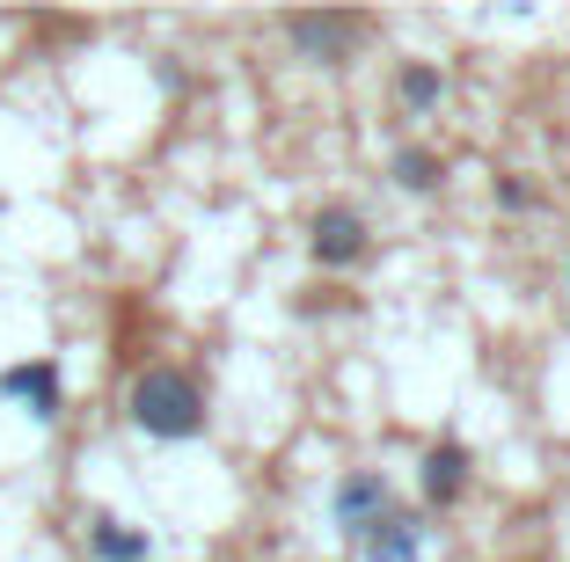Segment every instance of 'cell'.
<instances>
[{
  "mask_svg": "<svg viewBox=\"0 0 570 562\" xmlns=\"http://www.w3.org/2000/svg\"><path fill=\"white\" fill-rule=\"evenodd\" d=\"M125 416H132L147 438H161V446L198 438V431H205V387H198V373H184V365H147V373L132 381V395H125Z\"/></svg>",
  "mask_w": 570,
  "mask_h": 562,
  "instance_id": "cell-1",
  "label": "cell"
},
{
  "mask_svg": "<svg viewBox=\"0 0 570 562\" xmlns=\"http://www.w3.org/2000/svg\"><path fill=\"white\" fill-rule=\"evenodd\" d=\"M395 512V490H387V475L381 467H352V475L336 482L330 490V519H336V533H344V541H366L373 526H381V519Z\"/></svg>",
  "mask_w": 570,
  "mask_h": 562,
  "instance_id": "cell-2",
  "label": "cell"
},
{
  "mask_svg": "<svg viewBox=\"0 0 570 562\" xmlns=\"http://www.w3.org/2000/svg\"><path fill=\"white\" fill-rule=\"evenodd\" d=\"M366 248H373V227L358 205H322L315 219H307V256H315L322 270H352L366 264Z\"/></svg>",
  "mask_w": 570,
  "mask_h": 562,
  "instance_id": "cell-3",
  "label": "cell"
},
{
  "mask_svg": "<svg viewBox=\"0 0 570 562\" xmlns=\"http://www.w3.org/2000/svg\"><path fill=\"white\" fill-rule=\"evenodd\" d=\"M285 37H293V51L315 59V67H344V51L366 37V22H358V16H293Z\"/></svg>",
  "mask_w": 570,
  "mask_h": 562,
  "instance_id": "cell-4",
  "label": "cell"
},
{
  "mask_svg": "<svg viewBox=\"0 0 570 562\" xmlns=\"http://www.w3.org/2000/svg\"><path fill=\"white\" fill-rule=\"evenodd\" d=\"M0 395L16 402L30 424H59V365L51 358H22L0 373Z\"/></svg>",
  "mask_w": 570,
  "mask_h": 562,
  "instance_id": "cell-5",
  "label": "cell"
},
{
  "mask_svg": "<svg viewBox=\"0 0 570 562\" xmlns=\"http://www.w3.org/2000/svg\"><path fill=\"white\" fill-rule=\"evenodd\" d=\"M469 446L461 438H439V446H424V461H417V490H424V504H461V490H469Z\"/></svg>",
  "mask_w": 570,
  "mask_h": 562,
  "instance_id": "cell-6",
  "label": "cell"
},
{
  "mask_svg": "<svg viewBox=\"0 0 570 562\" xmlns=\"http://www.w3.org/2000/svg\"><path fill=\"white\" fill-rule=\"evenodd\" d=\"M358 562H424V519L395 504V512L358 541Z\"/></svg>",
  "mask_w": 570,
  "mask_h": 562,
  "instance_id": "cell-7",
  "label": "cell"
},
{
  "mask_svg": "<svg viewBox=\"0 0 570 562\" xmlns=\"http://www.w3.org/2000/svg\"><path fill=\"white\" fill-rule=\"evenodd\" d=\"M88 562H154V541L139 526H125L118 512L88 519Z\"/></svg>",
  "mask_w": 570,
  "mask_h": 562,
  "instance_id": "cell-8",
  "label": "cell"
},
{
  "mask_svg": "<svg viewBox=\"0 0 570 562\" xmlns=\"http://www.w3.org/2000/svg\"><path fill=\"white\" fill-rule=\"evenodd\" d=\"M387 176H395V190H410V198H424V190H439V183H446V161H439L432 147H395V161H387Z\"/></svg>",
  "mask_w": 570,
  "mask_h": 562,
  "instance_id": "cell-9",
  "label": "cell"
},
{
  "mask_svg": "<svg viewBox=\"0 0 570 562\" xmlns=\"http://www.w3.org/2000/svg\"><path fill=\"white\" fill-rule=\"evenodd\" d=\"M395 96H403L410 117H424V110H439V102H446V73H439L432 59H410V67L395 73Z\"/></svg>",
  "mask_w": 570,
  "mask_h": 562,
  "instance_id": "cell-10",
  "label": "cell"
},
{
  "mask_svg": "<svg viewBox=\"0 0 570 562\" xmlns=\"http://www.w3.org/2000/svg\"><path fill=\"white\" fill-rule=\"evenodd\" d=\"M498 205H504V213H527V205H534V183L504 176V183H498Z\"/></svg>",
  "mask_w": 570,
  "mask_h": 562,
  "instance_id": "cell-11",
  "label": "cell"
},
{
  "mask_svg": "<svg viewBox=\"0 0 570 562\" xmlns=\"http://www.w3.org/2000/svg\"><path fill=\"white\" fill-rule=\"evenodd\" d=\"M563 278H570V264H563Z\"/></svg>",
  "mask_w": 570,
  "mask_h": 562,
  "instance_id": "cell-12",
  "label": "cell"
}]
</instances>
